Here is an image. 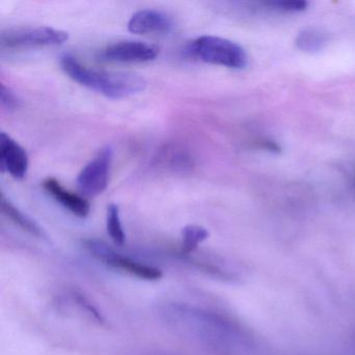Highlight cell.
<instances>
[{
  "mask_svg": "<svg viewBox=\"0 0 355 355\" xmlns=\"http://www.w3.org/2000/svg\"><path fill=\"white\" fill-rule=\"evenodd\" d=\"M61 67L72 80L107 98H128L140 94L147 86L146 80L140 74L95 70L83 65L71 55L61 58Z\"/></svg>",
  "mask_w": 355,
  "mask_h": 355,
  "instance_id": "6da1fadb",
  "label": "cell"
},
{
  "mask_svg": "<svg viewBox=\"0 0 355 355\" xmlns=\"http://www.w3.org/2000/svg\"><path fill=\"white\" fill-rule=\"evenodd\" d=\"M189 53L199 61L232 69H243L247 65L244 49L227 39L202 36L191 43Z\"/></svg>",
  "mask_w": 355,
  "mask_h": 355,
  "instance_id": "7a4b0ae2",
  "label": "cell"
},
{
  "mask_svg": "<svg viewBox=\"0 0 355 355\" xmlns=\"http://www.w3.org/2000/svg\"><path fill=\"white\" fill-rule=\"evenodd\" d=\"M68 39V33L46 26L17 28L3 31L0 35V44L3 49H33L61 45Z\"/></svg>",
  "mask_w": 355,
  "mask_h": 355,
  "instance_id": "3957f363",
  "label": "cell"
},
{
  "mask_svg": "<svg viewBox=\"0 0 355 355\" xmlns=\"http://www.w3.org/2000/svg\"><path fill=\"white\" fill-rule=\"evenodd\" d=\"M85 247L93 257L114 269L122 270L130 275L144 280H159L163 277V272L157 268L135 261L130 257H123L101 241H86Z\"/></svg>",
  "mask_w": 355,
  "mask_h": 355,
  "instance_id": "277c9868",
  "label": "cell"
},
{
  "mask_svg": "<svg viewBox=\"0 0 355 355\" xmlns=\"http://www.w3.org/2000/svg\"><path fill=\"white\" fill-rule=\"evenodd\" d=\"M113 161V149L107 146L83 168L76 184L78 190L87 197H96L105 192L109 184L110 170Z\"/></svg>",
  "mask_w": 355,
  "mask_h": 355,
  "instance_id": "5b68a950",
  "label": "cell"
},
{
  "mask_svg": "<svg viewBox=\"0 0 355 355\" xmlns=\"http://www.w3.org/2000/svg\"><path fill=\"white\" fill-rule=\"evenodd\" d=\"M159 55L155 45L141 41H121L110 45L103 51V58L118 63H145L153 61Z\"/></svg>",
  "mask_w": 355,
  "mask_h": 355,
  "instance_id": "8992f818",
  "label": "cell"
},
{
  "mask_svg": "<svg viewBox=\"0 0 355 355\" xmlns=\"http://www.w3.org/2000/svg\"><path fill=\"white\" fill-rule=\"evenodd\" d=\"M0 166L16 180L26 178L28 171V155L26 149L6 132L0 135Z\"/></svg>",
  "mask_w": 355,
  "mask_h": 355,
  "instance_id": "52a82bcc",
  "label": "cell"
},
{
  "mask_svg": "<svg viewBox=\"0 0 355 355\" xmlns=\"http://www.w3.org/2000/svg\"><path fill=\"white\" fill-rule=\"evenodd\" d=\"M173 20L167 14L157 10H142L135 13L128 28L135 35H161L173 28Z\"/></svg>",
  "mask_w": 355,
  "mask_h": 355,
  "instance_id": "ba28073f",
  "label": "cell"
},
{
  "mask_svg": "<svg viewBox=\"0 0 355 355\" xmlns=\"http://www.w3.org/2000/svg\"><path fill=\"white\" fill-rule=\"evenodd\" d=\"M42 184L44 190L70 213L80 218H86L90 214L91 205L88 200L64 188L57 178H45Z\"/></svg>",
  "mask_w": 355,
  "mask_h": 355,
  "instance_id": "9c48e42d",
  "label": "cell"
},
{
  "mask_svg": "<svg viewBox=\"0 0 355 355\" xmlns=\"http://www.w3.org/2000/svg\"><path fill=\"white\" fill-rule=\"evenodd\" d=\"M0 205H1V211L3 213L12 220V222L19 226L20 228L24 232H28L32 236H37L39 239H47L46 234H45L43 228L37 223L35 220H33L30 216L24 214V211H20L18 207H16L7 197L5 196L3 193H1V200H0Z\"/></svg>",
  "mask_w": 355,
  "mask_h": 355,
  "instance_id": "30bf717a",
  "label": "cell"
},
{
  "mask_svg": "<svg viewBox=\"0 0 355 355\" xmlns=\"http://www.w3.org/2000/svg\"><path fill=\"white\" fill-rule=\"evenodd\" d=\"M107 228L110 236L116 245L123 246L125 243L126 236L120 219L119 207L115 203H112L107 207Z\"/></svg>",
  "mask_w": 355,
  "mask_h": 355,
  "instance_id": "8fae6325",
  "label": "cell"
},
{
  "mask_svg": "<svg viewBox=\"0 0 355 355\" xmlns=\"http://www.w3.org/2000/svg\"><path fill=\"white\" fill-rule=\"evenodd\" d=\"M182 250L191 253L196 250L199 244L209 238V234L205 227L199 225H187L182 230Z\"/></svg>",
  "mask_w": 355,
  "mask_h": 355,
  "instance_id": "7c38bea8",
  "label": "cell"
},
{
  "mask_svg": "<svg viewBox=\"0 0 355 355\" xmlns=\"http://www.w3.org/2000/svg\"><path fill=\"white\" fill-rule=\"evenodd\" d=\"M326 42L325 37L319 31L306 30L303 31L299 35L297 44L301 49L305 51H315L322 49L324 43Z\"/></svg>",
  "mask_w": 355,
  "mask_h": 355,
  "instance_id": "4fadbf2b",
  "label": "cell"
},
{
  "mask_svg": "<svg viewBox=\"0 0 355 355\" xmlns=\"http://www.w3.org/2000/svg\"><path fill=\"white\" fill-rule=\"evenodd\" d=\"M266 6L274 10L284 12H302L309 7V3L304 0H279V1H269Z\"/></svg>",
  "mask_w": 355,
  "mask_h": 355,
  "instance_id": "5bb4252c",
  "label": "cell"
},
{
  "mask_svg": "<svg viewBox=\"0 0 355 355\" xmlns=\"http://www.w3.org/2000/svg\"><path fill=\"white\" fill-rule=\"evenodd\" d=\"M0 101L3 109L8 112L15 111L19 107V99L17 98L15 93L3 84L1 85V91H0Z\"/></svg>",
  "mask_w": 355,
  "mask_h": 355,
  "instance_id": "9a60e30c",
  "label": "cell"
},
{
  "mask_svg": "<svg viewBox=\"0 0 355 355\" xmlns=\"http://www.w3.org/2000/svg\"><path fill=\"white\" fill-rule=\"evenodd\" d=\"M74 297H76V301L84 307L86 311H88L91 315H93L94 319H96L99 323L105 324V318L101 315V311H98L96 306L91 303V301L89 300L88 298L84 296L83 294H80V293H74Z\"/></svg>",
  "mask_w": 355,
  "mask_h": 355,
  "instance_id": "2e32d148",
  "label": "cell"
},
{
  "mask_svg": "<svg viewBox=\"0 0 355 355\" xmlns=\"http://www.w3.org/2000/svg\"><path fill=\"white\" fill-rule=\"evenodd\" d=\"M259 146L272 153H280V147L273 141H261L259 142Z\"/></svg>",
  "mask_w": 355,
  "mask_h": 355,
  "instance_id": "e0dca14e",
  "label": "cell"
}]
</instances>
